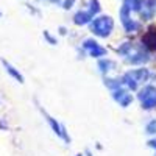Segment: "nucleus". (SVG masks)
<instances>
[{
  "label": "nucleus",
  "mask_w": 156,
  "mask_h": 156,
  "mask_svg": "<svg viewBox=\"0 0 156 156\" xmlns=\"http://www.w3.org/2000/svg\"><path fill=\"white\" fill-rule=\"evenodd\" d=\"M148 76V72L145 69H140V70H133V72H128L125 76H123V83L131 87V89H136L142 81H145Z\"/></svg>",
  "instance_id": "2"
},
{
  "label": "nucleus",
  "mask_w": 156,
  "mask_h": 156,
  "mask_svg": "<svg viewBox=\"0 0 156 156\" xmlns=\"http://www.w3.org/2000/svg\"><path fill=\"white\" fill-rule=\"evenodd\" d=\"M137 11L140 12V16H142V17L148 19V17H151V16H153V12H154V6H153V3H151V2H148V0H140Z\"/></svg>",
  "instance_id": "5"
},
{
  "label": "nucleus",
  "mask_w": 156,
  "mask_h": 156,
  "mask_svg": "<svg viewBox=\"0 0 156 156\" xmlns=\"http://www.w3.org/2000/svg\"><path fill=\"white\" fill-rule=\"evenodd\" d=\"M98 9H100V8H98V2H97V0H90V9H89V11H81V12H78V14L75 16V23L81 25V23L89 22Z\"/></svg>",
  "instance_id": "4"
},
{
  "label": "nucleus",
  "mask_w": 156,
  "mask_h": 156,
  "mask_svg": "<svg viewBox=\"0 0 156 156\" xmlns=\"http://www.w3.org/2000/svg\"><path fill=\"white\" fill-rule=\"evenodd\" d=\"M139 98L142 101V106L144 108H153L156 106V87L153 86H145L140 90Z\"/></svg>",
  "instance_id": "3"
},
{
  "label": "nucleus",
  "mask_w": 156,
  "mask_h": 156,
  "mask_svg": "<svg viewBox=\"0 0 156 156\" xmlns=\"http://www.w3.org/2000/svg\"><path fill=\"white\" fill-rule=\"evenodd\" d=\"M112 27H114V22L111 17L108 16H103V17H97L94 22H92V31L101 37L108 36L111 31H112Z\"/></svg>",
  "instance_id": "1"
},
{
  "label": "nucleus",
  "mask_w": 156,
  "mask_h": 156,
  "mask_svg": "<svg viewBox=\"0 0 156 156\" xmlns=\"http://www.w3.org/2000/svg\"><path fill=\"white\" fill-rule=\"evenodd\" d=\"M84 48L89 50V53L92 55V56H101V55L106 53V50L101 48V47H98L94 41H86V42H84Z\"/></svg>",
  "instance_id": "6"
},
{
  "label": "nucleus",
  "mask_w": 156,
  "mask_h": 156,
  "mask_svg": "<svg viewBox=\"0 0 156 156\" xmlns=\"http://www.w3.org/2000/svg\"><path fill=\"white\" fill-rule=\"evenodd\" d=\"M114 98L120 103V105H123V106H126L129 101H131V95L129 94H126L125 90H115V94H114Z\"/></svg>",
  "instance_id": "7"
},
{
  "label": "nucleus",
  "mask_w": 156,
  "mask_h": 156,
  "mask_svg": "<svg viewBox=\"0 0 156 156\" xmlns=\"http://www.w3.org/2000/svg\"><path fill=\"white\" fill-rule=\"evenodd\" d=\"M147 131H148V133H156V122H151V123L148 125Z\"/></svg>",
  "instance_id": "8"
}]
</instances>
